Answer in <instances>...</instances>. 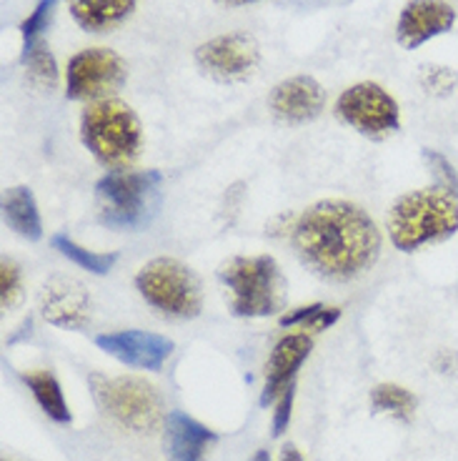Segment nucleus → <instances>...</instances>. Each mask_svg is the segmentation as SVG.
Instances as JSON below:
<instances>
[{"instance_id": "f257e3e1", "label": "nucleus", "mask_w": 458, "mask_h": 461, "mask_svg": "<svg viewBox=\"0 0 458 461\" xmlns=\"http://www.w3.org/2000/svg\"><path fill=\"white\" fill-rule=\"evenodd\" d=\"M291 243L303 266L326 281H354L381 256V230L361 206L326 198L291 223Z\"/></svg>"}, {"instance_id": "f03ea898", "label": "nucleus", "mask_w": 458, "mask_h": 461, "mask_svg": "<svg viewBox=\"0 0 458 461\" xmlns=\"http://www.w3.org/2000/svg\"><path fill=\"white\" fill-rule=\"evenodd\" d=\"M456 230L458 196L436 184L403 194L389 213L391 243L403 254L446 241Z\"/></svg>"}, {"instance_id": "7ed1b4c3", "label": "nucleus", "mask_w": 458, "mask_h": 461, "mask_svg": "<svg viewBox=\"0 0 458 461\" xmlns=\"http://www.w3.org/2000/svg\"><path fill=\"white\" fill-rule=\"evenodd\" d=\"M81 140L93 158L111 171H128L143 150V128L136 111L118 98L85 105Z\"/></svg>"}, {"instance_id": "20e7f679", "label": "nucleus", "mask_w": 458, "mask_h": 461, "mask_svg": "<svg viewBox=\"0 0 458 461\" xmlns=\"http://www.w3.org/2000/svg\"><path fill=\"white\" fill-rule=\"evenodd\" d=\"M229 288L230 312L241 319H264L283 306L286 278L274 256H233L218 268Z\"/></svg>"}, {"instance_id": "39448f33", "label": "nucleus", "mask_w": 458, "mask_h": 461, "mask_svg": "<svg viewBox=\"0 0 458 461\" xmlns=\"http://www.w3.org/2000/svg\"><path fill=\"white\" fill-rule=\"evenodd\" d=\"M163 176L158 171H108L95 184V213L105 229L138 230L153 216Z\"/></svg>"}, {"instance_id": "423d86ee", "label": "nucleus", "mask_w": 458, "mask_h": 461, "mask_svg": "<svg viewBox=\"0 0 458 461\" xmlns=\"http://www.w3.org/2000/svg\"><path fill=\"white\" fill-rule=\"evenodd\" d=\"M140 299L163 316L195 319L203 309V288L193 271L175 258H153L136 274Z\"/></svg>"}, {"instance_id": "0eeeda50", "label": "nucleus", "mask_w": 458, "mask_h": 461, "mask_svg": "<svg viewBox=\"0 0 458 461\" xmlns=\"http://www.w3.org/2000/svg\"><path fill=\"white\" fill-rule=\"evenodd\" d=\"M93 393L98 403L111 414L121 427L130 429L136 434H150L161 427L163 421V402L161 393L148 381L136 376H118L105 379L93 374L91 376Z\"/></svg>"}, {"instance_id": "6e6552de", "label": "nucleus", "mask_w": 458, "mask_h": 461, "mask_svg": "<svg viewBox=\"0 0 458 461\" xmlns=\"http://www.w3.org/2000/svg\"><path fill=\"white\" fill-rule=\"evenodd\" d=\"M336 115L366 139L381 140L401 128V108L383 86L373 81L355 83L336 101Z\"/></svg>"}, {"instance_id": "1a4fd4ad", "label": "nucleus", "mask_w": 458, "mask_h": 461, "mask_svg": "<svg viewBox=\"0 0 458 461\" xmlns=\"http://www.w3.org/2000/svg\"><path fill=\"white\" fill-rule=\"evenodd\" d=\"M128 66L111 48H83L68 60L66 95L70 101H105L123 88Z\"/></svg>"}, {"instance_id": "9d476101", "label": "nucleus", "mask_w": 458, "mask_h": 461, "mask_svg": "<svg viewBox=\"0 0 458 461\" xmlns=\"http://www.w3.org/2000/svg\"><path fill=\"white\" fill-rule=\"evenodd\" d=\"M195 63L218 81H243L261 63V48L248 33H226L195 48Z\"/></svg>"}, {"instance_id": "9b49d317", "label": "nucleus", "mask_w": 458, "mask_h": 461, "mask_svg": "<svg viewBox=\"0 0 458 461\" xmlns=\"http://www.w3.org/2000/svg\"><path fill=\"white\" fill-rule=\"evenodd\" d=\"M456 8L448 0H409L396 23V41L406 50H416L438 35L451 33Z\"/></svg>"}, {"instance_id": "f8f14e48", "label": "nucleus", "mask_w": 458, "mask_h": 461, "mask_svg": "<svg viewBox=\"0 0 458 461\" xmlns=\"http://www.w3.org/2000/svg\"><path fill=\"white\" fill-rule=\"evenodd\" d=\"M95 346L121 364L143 371H161L166 358L173 354V341L161 334H150L140 329L111 331L95 336Z\"/></svg>"}, {"instance_id": "ddd939ff", "label": "nucleus", "mask_w": 458, "mask_h": 461, "mask_svg": "<svg viewBox=\"0 0 458 461\" xmlns=\"http://www.w3.org/2000/svg\"><path fill=\"white\" fill-rule=\"evenodd\" d=\"M271 113L288 126H301L319 118L326 108V91L316 78L310 76H293L281 81L268 95Z\"/></svg>"}, {"instance_id": "4468645a", "label": "nucleus", "mask_w": 458, "mask_h": 461, "mask_svg": "<svg viewBox=\"0 0 458 461\" xmlns=\"http://www.w3.org/2000/svg\"><path fill=\"white\" fill-rule=\"evenodd\" d=\"M40 312L48 323L78 331L91 321V296L81 284L68 278H56L46 284L40 294Z\"/></svg>"}, {"instance_id": "2eb2a0df", "label": "nucleus", "mask_w": 458, "mask_h": 461, "mask_svg": "<svg viewBox=\"0 0 458 461\" xmlns=\"http://www.w3.org/2000/svg\"><path fill=\"white\" fill-rule=\"evenodd\" d=\"M310 348H313V339L306 331L283 336L274 346V354H271L268 364H265V386L264 396H261V406L274 403L293 384L296 371L309 358Z\"/></svg>"}, {"instance_id": "dca6fc26", "label": "nucleus", "mask_w": 458, "mask_h": 461, "mask_svg": "<svg viewBox=\"0 0 458 461\" xmlns=\"http://www.w3.org/2000/svg\"><path fill=\"white\" fill-rule=\"evenodd\" d=\"M216 434L193 416L171 411L166 416V456L168 461H206Z\"/></svg>"}, {"instance_id": "f3484780", "label": "nucleus", "mask_w": 458, "mask_h": 461, "mask_svg": "<svg viewBox=\"0 0 458 461\" xmlns=\"http://www.w3.org/2000/svg\"><path fill=\"white\" fill-rule=\"evenodd\" d=\"M138 0H68L73 21L88 33H108L128 21Z\"/></svg>"}, {"instance_id": "a211bd4d", "label": "nucleus", "mask_w": 458, "mask_h": 461, "mask_svg": "<svg viewBox=\"0 0 458 461\" xmlns=\"http://www.w3.org/2000/svg\"><path fill=\"white\" fill-rule=\"evenodd\" d=\"M3 221L5 226L28 241H40L43 239V221L40 211L35 203V196L25 185H13L3 194Z\"/></svg>"}, {"instance_id": "6ab92c4d", "label": "nucleus", "mask_w": 458, "mask_h": 461, "mask_svg": "<svg viewBox=\"0 0 458 461\" xmlns=\"http://www.w3.org/2000/svg\"><path fill=\"white\" fill-rule=\"evenodd\" d=\"M23 381L28 384V389L33 393V399L38 406L43 409V414L48 419H53L56 424H70V409L63 396V389L58 379L46 369H35L23 374Z\"/></svg>"}, {"instance_id": "aec40b11", "label": "nucleus", "mask_w": 458, "mask_h": 461, "mask_svg": "<svg viewBox=\"0 0 458 461\" xmlns=\"http://www.w3.org/2000/svg\"><path fill=\"white\" fill-rule=\"evenodd\" d=\"M371 406L376 414H389L399 421H411L416 411V396L399 384H378L371 392Z\"/></svg>"}, {"instance_id": "412c9836", "label": "nucleus", "mask_w": 458, "mask_h": 461, "mask_svg": "<svg viewBox=\"0 0 458 461\" xmlns=\"http://www.w3.org/2000/svg\"><path fill=\"white\" fill-rule=\"evenodd\" d=\"M50 243H53V249H56L58 254L66 256V258L73 261L78 268H83V271H91V274H95V276H105V274H108V271L115 266V261H118V256L115 254H98V251H88V249L78 246L73 239L63 236V233H56V236L50 239Z\"/></svg>"}, {"instance_id": "4be33fe9", "label": "nucleus", "mask_w": 458, "mask_h": 461, "mask_svg": "<svg viewBox=\"0 0 458 461\" xmlns=\"http://www.w3.org/2000/svg\"><path fill=\"white\" fill-rule=\"evenodd\" d=\"M341 319V309L336 306H323V303H310V306H301L281 316V326L283 329H303V331H326L328 326Z\"/></svg>"}, {"instance_id": "5701e85b", "label": "nucleus", "mask_w": 458, "mask_h": 461, "mask_svg": "<svg viewBox=\"0 0 458 461\" xmlns=\"http://www.w3.org/2000/svg\"><path fill=\"white\" fill-rule=\"evenodd\" d=\"M23 63L28 66V73L33 76L35 81L43 86H56L58 81V66L56 58L50 53V48L38 41L31 48H23Z\"/></svg>"}, {"instance_id": "b1692460", "label": "nucleus", "mask_w": 458, "mask_h": 461, "mask_svg": "<svg viewBox=\"0 0 458 461\" xmlns=\"http://www.w3.org/2000/svg\"><path fill=\"white\" fill-rule=\"evenodd\" d=\"M424 161L426 166H428L431 176H434V184L451 191L454 196H458V173L456 168H454V163L448 161L444 153H438V150L434 149L424 150Z\"/></svg>"}, {"instance_id": "393cba45", "label": "nucleus", "mask_w": 458, "mask_h": 461, "mask_svg": "<svg viewBox=\"0 0 458 461\" xmlns=\"http://www.w3.org/2000/svg\"><path fill=\"white\" fill-rule=\"evenodd\" d=\"M58 0H38L35 3L33 13L21 23V35H23V48H31L33 43L40 41V33L48 28L50 21V13L56 8Z\"/></svg>"}, {"instance_id": "a878e982", "label": "nucleus", "mask_w": 458, "mask_h": 461, "mask_svg": "<svg viewBox=\"0 0 458 461\" xmlns=\"http://www.w3.org/2000/svg\"><path fill=\"white\" fill-rule=\"evenodd\" d=\"M421 86L431 95H451L458 88V73L444 66H424L421 70Z\"/></svg>"}, {"instance_id": "bb28decb", "label": "nucleus", "mask_w": 458, "mask_h": 461, "mask_svg": "<svg viewBox=\"0 0 458 461\" xmlns=\"http://www.w3.org/2000/svg\"><path fill=\"white\" fill-rule=\"evenodd\" d=\"M21 268L15 261L3 258L0 264V299H3V309L8 312L13 303L21 296Z\"/></svg>"}, {"instance_id": "cd10ccee", "label": "nucleus", "mask_w": 458, "mask_h": 461, "mask_svg": "<svg viewBox=\"0 0 458 461\" xmlns=\"http://www.w3.org/2000/svg\"><path fill=\"white\" fill-rule=\"evenodd\" d=\"M293 399H296V386L291 384L286 392L275 399V411H274V437H281L291 424V411H293Z\"/></svg>"}, {"instance_id": "c85d7f7f", "label": "nucleus", "mask_w": 458, "mask_h": 461, "mask_svg": "<svg viewBox=\"0 0 458 461\" xmlns=\"http://www.w3.org/2000/svg\"><path fill=\"white\" fill-rule=\"evenodd\" d=\"M278 461H306V459L301 456V451H298L293 444H286V447L281 449V459Z\"/></svg>"}, {"instance_id": "c756f323", "label": "nucleus", "mask_w": 458, "mask_h": 461, "mask_svg": "<svg viewBox=\"0 0 458 461\" xmlns=\"http://www.w3.org/2000/svg\"><path fill=\"white\" fill-rule=\"evenodd\" d=\"M251 461H271V454H268V451H265V449H258L251 456Z\"/></svg>"}, {"instance_id": "7c9ffc66", "label": "nucleus", "mask_w": 458, "mask_h": 461, "mask_svg": "<svg viewBox=\"0 0 458 461\" xmlns=\"http://www.w3.org/2000/svg\"><path fill=\"white\" fill-rule=\"evenodd\" d=\"M218 3H226V5H248V3H256V0H218Z\"/></svg>"}]
</instances>
